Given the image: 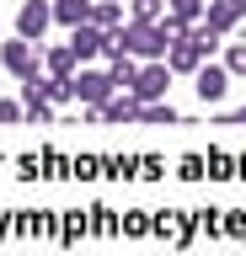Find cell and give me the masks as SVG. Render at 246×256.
Instances as JSON below:
<instances>
[{
    "label": "cell",
    "instance_id": "obj_7",
    "mask_svg": "<svg viewBox=\"0 0 246 256\" xmlns=\"http://www.w3.org/2000/svg\"><path fill=\"white\" fill-rule=\"evenodd\" d=\"M70 48H75V59H81V64H91V59L107 54V32H102L97 22H81V27H70Z\"/></svg>",
    "mask_w": 246,
    "mask_h": 256
},
{
    "label": "cell",
    "instance_id": "obj_9",
    "mask_svg": "<svg viewBox=\"0 0 246 256\" xmlns=\"http://www.w3.org/2000/svg\"><path fill=\"white\" fill-rule=\"evenodd\" d=\"M102 123H139V96L134 91H123V96H107V102H102Z\"/></svg>",
    "mask_w": 246,
    "mask_h": 256
},
{
    "label": "cell",
    "instance_id": "obj_22",
    "mask_svg": "<svg viewBox=\"0 0 246 256\" xmlns=\"http://www.w3.org/2000/svg\"><path fill=\"white\" fill-rule=\"evenodd\" d=\"M0 123H22V102H0Z\"/></svg>",
    "mask_w": 246,
    "mask_h": 256
},
{
    "label": "cell",
    "instance_id": "obj_11",
    "mask_svg": "<svg viewBox=\"0 0 246 256\" xmlns=\"http://www.w3.org/2000/svg\"><path fill=\"white\" fill-rule=\"evenodd\" d=\"M75 64H81V59H75V48H70V43H54V48H43V70H49V75H75Z\"/></svg>",
    "mask_w": 246,
    "mask_h": 256
},
{
    "label": "cell",
    "instance_id": "obj_13",
    "mask_svg": "<svg viewBox=\"0 0 246 256\" xmlns=\"http://www.w3.org/2000/svg\"><path fill=\"white\" fill-rule=\"evenodd\" d=\"M139 123H155V128H171V123H182V112L171 107V102H139Z\"/></svg>",
    "mask_w": 246,
    "mask_h": 256
},
{
    "label": "cell",
    "instance_id": "obj_5",
    "mask_svg": "<svg viewBox=\"0 0 246 256\" xmlns=\"http://www.w3.org/2000/svg\"><path fill=\"white\" fill-rule=\"evenodd\" d=\"M113 91L118 86H113L107 70H81V75H75V102H81V107H102Z\"/></svg>",
    "mask_w": 246,
    "mask_h": 256
},
{
    "label": "cell",
    "instance_id": "obj_15",
    "mask_svg": "<svg viewBox=\"0 0 246 256\" xmlns=\"http://www.w3.org/2000/svg\"><path fill=\"white\" fill-rule=\"evenodd\" d=\"M187 38H193V43L203 48V59H209V54H219V48H225V32H219V27H209L203 16H198L193 27H187Z\"/></svg>",
    "mask_w": 246,
    "mask_h": 256
},
{
    "label": "cell",
    "instance_id": "obj_6",
    "mask_svg": "<svg viewBox=\"0 0 246 256\" xmlns=\"http://www.w3.org/2000/svg\"><path fill=\"white\" fill-rule=\"evenodd\" d=\"M22 118L27 123H54V102L43 96V75H33V80H22Z\"/></svg>",
    "mask_w": 246,
    "mask_h": 256
},
{
    "label": "cell",
    "instance_id": "obj_17",
    "mask_svg": "<svg viewBox=\"0 0 246 256\" xmlns=\"http://www.w3.org/2000/svg\"><path fill=\"white\" fill-rule=\"evenodd\" d=\"M187 27H193V22H182V16H171V11L155 22V32H161V43H166V48H171V43H182V38H187Z\"/></svg>",
    "mask_w": 246,
    "mask_h": 256
},
{
    "label": "cell",
    "instance_id": "obj_2",
    "mask_svg": "<svg viewBox=\"0 0 246 256\" xmlns=\"http://www.w3.org/2000/svg\"><path fill=\"white\" fill-rule=\"evenodd\" d=\"M139 102H161L166 91H171V64L166 59H145V70L134 75V86H129Z\"/></svg>",
    "mask_w": 246,
    "mask_h": 256
},
{
    "label": "cell",
    "instance_id": "obj_18",
    "mask_svg": "<svg viewBox=\"0 0 246 256\" xmlns=\"http://www.w3.org/2000/svg\"><path fill=\"white\" fill-rule=\"evenodd\" d=\"M230 70V80H246V43H225V59H219Z\"/></svg>",
    "mask_w": 246,
    "mask_h": 256
},
{
    "label": "cell",
    "instance_id": "obj_3",
    "mask_svg": "<svg viewBox=\"0 0 246 256\" xmlns=\"http://www.w3.org/2000/svg\"><path fill=\"white\" fill-rule=\"evenodd\" d=\"M193 91H198V102H203V107H214V102H225V91H230V70L225 64H198L193 70Z\"/></svg>",
    "mask_w": 246,
    "mask_h": 256
},
{
    "label": "cell",
    "instance_id": "obj_1",
    "mask_svg": "<svg viewBox=\"0 0 246 256\" xmlns=\"http://www.w3.org/2000/svg\"><path fill=\"white\" fill-rule=\"evenodd\" d=\"M0 70L17 80H33L38 70H43V43H33V38H11V43H0Z\"/></svg>",
    "mask_w": 246,
    "mask_h": 256
},
{
    "label": "cell",
    "instance_id": "obj_8",
    "mask_svg": "<svg viewBox=\"0 0 246 256\" xmlns=\"http://www.w3.org/2000/svg\"><path fill=\"white\" fill-rule=\"evenodd\" d=\"M203 22L219 27V32H235L246 22V0H209V6H203Z\"/></svg>",
    "mask_w": 246,
    "mask_h": 256
},
{
    "label": "cell",
    "instance_id": "obj_12",
    "mask_svg": "<svg viewBox=\"0 0 246 256\" xmlns=\"http://www.w3.org/2000/svg\"><path fill=\"white\" fill-rule=\"evenodd\" d=\"M107 75H113V86H118V91H129V86H134V75H139L134 54H123V48H118V54H107Z\"/></svg>",
    "mask_w": 246,
    "mask_h": 256
},
{
    "label": "cell",
    "instance_id": "obj_19",
    "mask_svg": "<svg viewBox=\"0 0 246 256\" xmlns=\"http://www.w3.org/2000/svg\"><path fill=\"white\" fill-rule=\"evenodd\" d=\"M129 16H134V22H161L166 0H129Z\"/></svg>",
    "mask_w": 246,
    "mask_h": 256
},
{
    "label": "cell",
    "instance_id": "obj_10",
    "mask_svg": "<svg viewBox=\"0 0 246 256\" xmlns=\"http://www.w3.org/2000/svg\"><path fill=\"white\" fill-rule=\"evenodd\" d=\"M166 64H171V75H193L198 64H203V48H198L193 38H182V43L166 48Z\"/></svg>",
    "mask_w": 246,
    "mask_h": 256
},
{
    "label": "cell",
    "instance_id": "obj_21",
    "mask_svg": "<svg viewBox=\"0 0 246 256\" xmlns=\"http://www.w3.org/2000/svg\"><path fill=\"white\" fill-rule=\"evenodd\" d=\"M214 123H219V128H246V107H235V112H219Z\"/></svg>",
    "mask_w": 246,
    "mask_h": 256
},
{
    "label": "cell",
    "instance_id": "obj_16",
    "mask_svg": "<svg viewBox=\"0 0 246 256\" xmlns=\"http://www.w3.org/2000/svg\"><path fill=\"white\" fill-rule=\"evenodd\" d=\"M91 22H97L102 32L123 27V0H91Z\"/></svg>",
    "mask_w": 246,
    "mask_h": 256
},
{
    "label": "cell",
    "instance_id": "obj_4",
    "mask_svg": "<svg viewBox=\"0 0 246 256\" xmlns=\"http://www.w3.org/2000/svg\"><path fill=\"white\" fill-rule=\"evenodd\" d=\"M49 27H54V0H22V11H17V32H22V38L43 43Z\"/></svg>",
    "mask_w": 246,
    "mask_h": 256
},
{
    "label": "cell",
    "instance_id": "obj_20",
    "mask_svg": "<svg viewBox=\"0 0 246 256\" xmlns=\"http://www.w3.org/2000/svg\"><path fill=\"white\" fill-rule=\"evenodd\" d=\"M203 6H209V0H166V11L182 16V22H198V16H203Z\"/></svg>",
    "mask_w": 246,
    "mask_h": 256
},
{
    "label": "cell",
    "instance_id": "obj_14",
    "mask_svg": "<svg viewBox=\"0 0 246 256\" xmlns=\"http://www.w3.org/2000/svg\"><path fill=\"white\" fill-rule=\"evenodd\" d=\"M54 22H59V27H81V22H91V0H54Z\"/></svg>",
    "mask_w": 246,
    "mask_h": 256
}]
</instances>
